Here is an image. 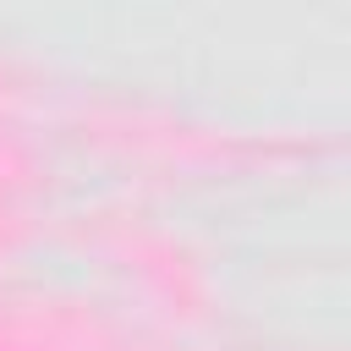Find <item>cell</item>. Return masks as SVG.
Returning a JSON list of instances; mask_svg holds the SVG:
<instances>
[]
</instances>
